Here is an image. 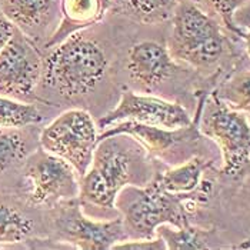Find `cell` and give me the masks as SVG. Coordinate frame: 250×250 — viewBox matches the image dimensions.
<instances>
[{
    "label": "cell",
    "mask_w": 250,
    "mask_h": 250,
    "mask_svg": "<svg viewBox=\"0 0 250 250\" xmlns=\"http://www.w3.org/2000/svg\"><path fill=\"white\" fill-rule=\"evenodd\" d=\"M147 150L132 136L113 135L97 142L87 172L80 176L82 208L115 213L116 197L126 186H145L154 176Z\"/></svg>",
    "instance_id": "6da1fadb"
},
{
    "label": "cell",
    "mask_w": 250,
    "mask_h": 250,
    "mask_svg": "<svg viewBox=\"0 0 250 250\" xmlns=\"http://www.w3.org/2000/svg\"><path fill=\"white\" fill-rule=\"evenodd\" d=\"M44 52L39 87L64 100H75L93 92L109 70L104 49L83 30Z\"/></svg>",
    "instance_id": "7a4b0ae2"
},
{
    "label": "cell",
    "mask_w": 250,
    "mask_h": 250,
    "mask_svg": "<svg viewBox=\"0 0 250 250\" xmlns=\"http://www.w3.org/2000/svg\"><path fill=\"white\" fill-rule=\"evenodd\" d=\"M194 197L177 196L165 190L156 173L145 186H126L116 197L127 239H152L162 225L185 228L190 225Z\"/></svg>",
    "instance_id": "3957f363"
},
{
    "label": "cell",
    "mask_w": 250,
    "mask_h": 250,
    "mask_svg": "<svg viewBox=\"0 0 250 250\" xmlns=\"http://www.w3.org/2000/svg\"><path fill=\"white\" fill-rule=\"evenodd\" d=\"M170 19L172 32L166 47L176 63L208 70L228 53L226 29L194 0H179Z\"/></svg>",
    "instance_id": "277c9868"
},
{
    "label": "cell",
    "mask_w": 250,
    "mask_h": 250,
    "mask_svg": "<svg viewBox=\"0 0 250 250\" xmlns=\"http://www.w3.org/2000/svg\"><path fill=\"white\" fill-rule=\"evenodd\" d=\"M196 122L202 136L210 139L219 147L222 173L237 177L250 163L248 115L229 107L213 92L199 104Z\"/></svg>",
    "instance_id": "5b68a950"
},
{
    "label": "cell",
    "mask_w": 250,
    "mask_h": 250,
    "mask_svg": "<svg viewBox=\"0 0 250 250\" xmlns=\"http://www.w3.org/2000/svg\"><path fill=\"white\" fill-rule=\"evenodd\" d=\"M97 122L84 109H69L53 119L39 133L42 149L69 162L79 176L87 172L99 142Z\"/></svg>",
    "instance_id": "8992f818"
},
{
    "label": "cell",
    "mask_w": 250,
    "mask_h": 250,
    "mask_svg": "<svg viewBox=\"0 0 250 250\" xmlns=\"http://www.w3.org/2000/svg\"><path fill=\"white\" fill-rule=\"evenodd\" d=\"M53 209V228L59 242L82 250H107L126 240L120 216L93 219L86 214L79 197L59 203Z\"/></svg>",
    "instance_id": "52a82bcc"
},
{
    "label": "cell",
    "mask_w": 250,
    "mask_h": 250,
    "mask_svg": "<svg viewBox=\"0 0 250 250\" xmlns=\"http://www.w3.org/2000/svg\"><path fill=\"white\" fill-rule=\"evenodd\" d=\"M29 203L38 208H55L79 197L80 176L64 159L39 147L23 165Z\"/></svg>",
    "instance_id": "ba28073f"
},
{
    "label": "cell",
    "mask_w": 250,
    "mask_h": 250,
    "mask_svg": "<svg viewBox=\"0 0 250 250\" xmlns=\"http://www.w3.org/2000/svg\"><path fill=\"white\" fill-rule=\"evenodd\" d=\"M42 70L40 49L16 29L0 52V95L30 103L40 100L38 89Z\"/></svg>",
    "instance_id": "9c48e42d"
},
{
    "label": "cell",
    "mask_w": 250,
    "mask_h": 250,
    "mask_svg": "<svg viewBox=\"0 0 250 250\" xmlns=\"http://www.w3.org/2000/svg\"><path fill=\"white\" fill-rule=\"evenodd\" d=\"M123 120L165 129H180L193 123L192 116L180 103L153 95H140L133 90H125L115 107L99 119L97 126L102 132Z\"/></svg>",
    "instance_id": "30bf717a"
},
{
    "label": "cell",
    "mask_w": 250,
    "mask_h": 250,
    "mask_svg": "<svg viewBox=\"0 0 250 250\" xmlns=\"http://www.w3.org/2000/svg\"><path fill=\"white\" fill-rule=\"evenodd\" d=\"M113 135L132 136L147 150V153L167 163L173 160L177 147H190L200 139L202 133L199 132L196 119L192 125L180 129H165L132 120H123L102 130L99 133V140Z\"/></svg>",
    "instance_id": "8fae6325"
},
{
    "label": "cell",
    "mask_w": 250,
    "mask_h": 250,
    "mask_svg": "<svg viewBox=\"0 0 250 250\" xmlns=\"http://www.w3.org/2000/svg\"><path fill=\"white\" fill-rule=\"evenodd\" d=\"M62 0H1L0 12L13 26L43 49L62 19Z\"/></svg>",
    "instance_id": "7c38bea8"
},
{
    "label": "cell",
    "mask_w": 250,
    "mask_h": 250,
    "mask_svg": "<svg viewBox=\"0 0 250 250\" xmlns=\"http://www.w3.org/2000/svg\"><path fill=\"white\" fill-rule=\"evenodd\" d=\"M126 69L132 80L142 89L154 90L173 76L177 63L166 46L153 40H145L130 47Z\"/></svg>",
    "instance_id": "4fadbf2b"
},
{
    "label": "cell",
    "mask_w": 250,
    "mask_h": 250,
    "mask_svg": "<svg viewBox=\"0 0 250 250\" xmlns=\"http://www.w3.org/2000/svg\"><path fill=\"white\" fill-rule=\"evenodd\" d=\"M115 6V0H62L59 27L43 50L53 47L70 35L99 23Z\"/></svg>",
    "instance_id": "5bb4252c"
},
{
    "label": "cell",
    "mask_w": 250,
    "mask_h": 250,
    "mask_svg": "<svg viewBox=\"0 0 250 250\" xmlns=\"http://www.w3.org/2000/svg\"><path fill=\"white\" fill-rule=\"evenodd\" d=\"M212 163V160L194 154L162 173H156V177L160 186L169 193L193 197L194 194H202L200 188L203 185V176Z\"/></svg>",
    "instance_id": "9a60e30c"
},
{
    "label": "cell",
    "mask_w": 250,
    "mask_h": 250,
    "mask_svg": "<svg viewBox=\"0 0 250 250\" xmlns=\"http://www.w3.org/2000/svg\"><path fill=\"white\" fill-rule=\"evenodd\" d=\"M35 126L0 129V174L23 166L27 157L40 147Z\"/></svg>",
    "instance_id": "2e32d148"
},
{
    "label": "cell",
    "mask_w": 250,
    "mask_h": 250,
    "mask_svg": "<svg viewBox=\"0 0 250 250\" xmlns=\"http://www.w3.org/2000/svg\"><path fill=\"white\" fill-rule=\"evenodd\" d=\"M35 237V217L16 202L0 199V246L32 242Z\"/></svg>",
    "instance_id": "e0dca14e"
},
{
    "label": "cell",
    "mask_w": 250,
    "mask_h": 250,
    "mask_svg": "<svg viewBox=\"0 0 250 250\" xmlns=\"http://www.w3.org/2000/svg\"><path fill=\"white\" fill-rule=\"evenodd\" d=\"M43 119L44 116L35 103L0 95V129L36 126Z\"/></svg>",
    "instance_id": "ac0fdd59"
},
{
    "label": "cell",
    "mask_w": 250,
    "mask_h": 250,
    "mask_svg": "<svg viewBox=\"0 0 250 250\" xmlns=\"http://www.w3.org/2000/svg\"><path fill=\"white\" fill-rule=\"evenodd\" d=\"M179 0H115L132 19L154 24L170 19Z\"/></svg>",
    "instance_id": "d6986e66"
},
{
    "label": "cell",
    "mask_w": 250,
    "mask_h": 250,
    "mask_svg": "<svg viewBox=\"0 0 250 250\" xmlns=\"http://www.w3.org/2000/svg\"><path fill=\"white\" fill-rule=\"evenodd\" d=\"M156 234L160 236L166 245V249H210V231L193 228H174L172 225H162L157 228Z\"/></svg>",
    "instance_id": "ffe728a7"
},
{
    "label": "cell",
    "mask_w": 250,
    "mask_h": 250,
    "mask_svg": "<svg viewBox=\"0 0 250 250\" xmlns=\"http://www.w3.org/2000/svg\"><path fill=\"white\" fill-rule=\"evenodd\" d=\"M214 92L229 107L250 116V70L233 75Z\"/></svg>",
    "instance_id": "44dd1931"
},
{
    "label": "cell",
    "mask_w": 250,
    "mask_h": 250,
    "mask_svg": "<svg viewBox=\"0 0 250 250\" xmlns=\"http://www.w3.org/2000/svg\"><path fill=\"white\" fill-rule=\"evenodd\" d=\"M194 1L203 10L212 15L214 19H219L220 24L228 32L242 39L243 32L236 23V15L249 0H194Z\"/></svg>",
    "instance_id": "7402d4cb"
},
{
    "label": "cell",
    "mask_w": 250,
    "mask_h": 250,
    "mask_svg": "<svg viewBox=\"0 0 250 250\" xmlns=\"http://www.w3.org/2000/svg\"><path fill=\"white\" fill-rule=\"evenodd\" d=\"M115 250H166V245L160 236L152 239H126L113 246Z\"/></svg>",
    "instance_id": "603a6c76"
},
{
    "label": "cell",
    "mask_w": 250,
    "mask_h": 250,
    "mask_svg": "<svg viewBox=\"0 0 250 250\" xmlns=\"http://www.w3.org/2000/svg\"><path fill=\"white\" fill-rule=\"evenodd\" d=\"M15 30H16V27L13 26V23L6 19L3 16V13L0 12V52L6 46V43L10 40V38L13 36Z\"/></svg>",
    "instance_id": "cb8c5ba5"
},
{
    "label": "cell",
    "mask_w": 250,
    "mask_h": 250,
    "mask_svg": "<svg viewBox=\"0 0 250 250\" xmlns=\"http://www.w3.org/2000/svg\"><path fill=\"white\" fill-rule=\"evenodd\" d=\"M240 29H242V32H243V36H242V39L245 40L246 53H248V56H249V59H250V18H249V20H248V23H246V24L240 26Z\"/></svg>",
    "instance_id": "d4e9b609"
},
{
    "label": "cell",
    "mask_w": 250,
    "mask_h": 250,
    "mask_svg": "<svg viewBox=\"0 0 250 250\" xmlns=\"http://www.w3.org/2000/svg\"><path fill=\"white\" fill-rule=\"evenodd\" d=\"M248 117H249V125H250V116H248Z\"/></svg>",
    "instance_id": "484cf974"
},
{
    "label": "cell",
    "mask_w": 250,
    "mask_h": 250,
    "mask_svg": "<svg viewBox=\"0 0 250 250\" xmlns=\"http://www.w3.org/2000/svg\"><path fill=\"white\" fill-rule=\"evenodd\" d=\"M0 1H1V0H0Z\"/></svg>",
    "instance_id": "4316f807"
}]
</instances>
